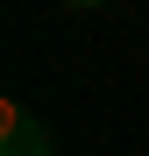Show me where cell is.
Here are the masks:
<instances>
[{
	"label": "cell",
	"mask_w": 149,
	"mask_h": 156,
	"mask_svg": "<svg viewBox=\"0 0 149 156\" xmlns=\"http://www.w3.org/2000/svg\"><path fill=\"white\" fill-rule=\"evenodd\" d=\"M0 156H57L50 128L21 107V99H0Z\"/></svg>",
	"instance_id": "obj_1"
},
{
	"label": "cell",
	"mask_w": 149,
	"mask_h": 156,
	"mask_svg": "<svg viewBox=\"0 0 149 156\" xmlns=\"http://www.w3.org/2000/svg\"><path fill=\"white\" fill-rule=\"evenodd\" d=\"M64 7H71V14H92V7H107V0H64Z\"/></svg>",
	"instance_id": "obj_2"
}]
</instances>
